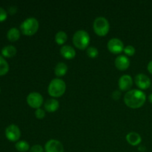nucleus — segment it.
<instances>
[{"mask_svg": "<svg viewBox=\"0 0 152 152\" xmlns=\"http://www.w3.org/2000/svg\"><path fill=\"white\" fill-rule=\"evenodd\" d=\"M146 95L142 91L134 89L126 92L124 96V102L129 108L137 109L145 104Z\"/></svg>", "mask_w": 152, "mask_h": 152, "instance_id": "f257e3e1", "label": "nucleus"}, {"mask_svg": "<svg viewBox=\"0 0 152 152\" xmlns=\"http://www.w3.org/2000/svg\"><path fill=\"white\" fill-rule=\"evenodd\" d=\"M66 91V84L62 80L59 78L53 79L49 83L48 92L52 97L58 98L62 96Z\"/></svg>", "mask_w": 152, "mask_h": 152, "instance_id": "f03ea898", "label": "nucleus"}, {"mask_svg": "<svg viewBox=\"0 0 152 152\" xmlns=\"http://www.w3.org/2000/svg\"><path fill=\"white\" fill-rule=\"evenodd\" d=\"M73 43L79 50H85L88 48L90 43V36L87 31L79 30L73 36Z\"/></svg>", "mask_w": 152, "mask_h": 152, "instance_id": "7ed1b4c3", "label": "nucleus"}, {"mask_svg": "<svg viewBox=\"0 0 152 152\" xmlns=\"http://www.w3.org/2000/svg\"><path fill=\"white\" fill-rule=\"evenodd\" d=\"M39 24L38 20L34 17H30L24 20L20 25L21 32L25 36L34 35L38 31Z\"/></svg>", "mask_w": 152, "mask_h": 152, "instance_id": "20e7f679", "label": "nucleus"}, {"mask_svg": "<svg viewBox=\"0 0 152 152\" xmlns=\"http://www.w3.org/2000/svg\"><path fill=\"white\" fill-rule=\"evenodd\" d=\"M93 29L95 34L99 37H105L108 34L110 25L108 19L103 16H99L94 21Z\"/></svg>", "mask_w": 152, "mask_h": 152, "instance_id": "39448f33", "label": "nucleus"}, {"mask_svg": "<svg viewBox=\"0 0 152 152\" xmlns=\"http://www.w3.org/2000/svg\"><path fill=\"white\" fill-rule=\"evenodd\" d=\"M27 103L32 108L38 109L43 104V96L38 92H31L27 96Z\"/></svg>", "mask_w": 152, "mask_h": 152, "instance_id": "423d86ee", "label": "nucleus"}, {"mask_svg": "<svg viewBox=\"0 0 152 152\" xmlns=\"http://www.w3.org/2000/svg\"><path fill=\"white\" fill-rule=\"evenodd\" d=\"M5 136L6 138L11 142H18L21 137L20 129L16 125H10L5 129Z\"/></svg>", "mask_w": 152, "mask_h": 152, "instance_id": "0eeeda50", "label": "nucleus"}, {"mask_svg": "<svg viewBox=\"0 0 152 152\" xmlns=\"http://www.w3.org/2000/svg\"><path fill=\"white\" fill-rule=\"evenodd\" d=\"M108 50L114 54H119L124 50V44L123 42L117 38H113L108 41L107 45Z\"/></svg>", "mask_w": 152, "mask_h": 152, "instance_id": "6e6552de", "label": "nucleus"}, {"mask_svg": "<svg viewBox=\"0 0 152 152\" xmlns=\"http://www.w3.org/2000/svg\"><path fill=\"white\" fill-rule=\"evenodd\" d=\"M134 83L136 86L142 90H146L151 87V82L148 76L144 74H139L135 77Z\"/></svg>", "mask_w": 152, "mask_h": 152, "instance_id": "1a4fd4ad", "label": "nucleus"}, {"mask_svg": "<svg viewBox=\"0 0 152 152\" xmlns=\"http://www.w3.org/2000/svg\"><path fill=\"white\" fill-rule=\"evenodd\" d=\"M132 86H133V80L130 75L124 74L119 79L118 86L122 91H129Z\"/></svg>", "mask_w": 152, "mask_h": 152, "instance_id": "9d476101", "label": "nucleus"}, {"mask_svg": "<svg viewBox=\"0 0 152 152\" xmlns=\"http://www.w3.org/2000/svg\"><path fill=\"white\" fill-rule=\"evenodd\" d=\"M45 152H64L63 145L56 140H50L45 145Z\"/></svg>", "mask_w": 152, "mask_h": 152, "instance_id": "9b49d317", "label": "nucleus"}, {"mask_svg": "<svg viewBox=\"0 0 152 152\" xmlns=\"http://www.w3.org/2000/svg\"><path fill=\"white\" fill-rule=\"evenodd\" d=\"M115 66L120 71H126L130 66V60L125 55H120L115 59Z\"/></svg>", "mask_w": 152, "mask_h": 152, "instance_id": "f8f14e48", "label": "nucleus"}, {"mask_svg": "<svg viewBox=\"0 0 152 152\" xmlns=\"http://www.w3.org/2000/svg\"><path fill=\"white\" fill-rule=\"evenodd\" d=\"M60 53L62 57L66 59H72L76 56V50L70 45H63L60 49Z\"/></svg>", "mask_w": 152, "mask_h": 152, "instance_id": "ddd939ff", "label": "nucleus"}, {"mask_svg": "<svg viewBox=\"0 0 152 152\" xmlns=\"http://www.w3.org/2000/svg\"><path fill=\"white\" fill-rule=\"evenodd\" d=\"M59 102L56 99H49L45 102L44 108L47 112L53 113L57 111L59 109Z\"/></svg>", "mask_w": 152, "mask_h": 152, "instance_id": "4468645a", "label": "nucleus"}, {"mask_svg": "<svg viewBox=\"0 0 152 152\" xmlns=\"http://www.w3.org/2000/svg\"><path fill=\"white\" fill-rule=\"evenodd\" d=\"M126 141L132 146H136L140 144L142 141L141 136L137 132H130L126 135Z\"/></svg>", "mask_w": 152, "mask_h": 152, "instance_id": "2eb2a0df", "label": "nucleus"}, {"mask_svg": "<svg viewBox=\"0 0 152 152\" xmlns=\"http://www.w3.org/2000/svg\"><path fill=\"white\" fill-rule=\"evenodd\" d=\"M68 72V66L64 62H59L56 64L54 68V74L56 77H61L65 76Z\"/></svg>", "mask_w": 152, "mask_h": 152, "instance_id": "dca6fc26", "label": "nucleus"}, {"mask_svg": "<svg viewBox=\"0 0 152 152\" xmlns=\"http://www.w3.org/2000/svg\"><path fill=\"white\" fill-rule=\"evenodd\" d=\"M1 55L4 57L11 58L16 54V48L13 45H7L1 49Z\"/></svg>", "mask_w": 152, "mask_h": 152, "instance_id": "f3484780", "label": "nucleus"}, {"mask_svg": "<svg viewBox=\"0 0 152 152\" xmlns=\"http://www.w3.org/2000/svg\"><path fill=\"white\" fill-rule=\"evenodd\" d=\"M7 38L11 42H14L20 38V31L16 28H11L7 34Z\"/></svg>", "mask_w": 152, "mask_h": 152, "instance_id": "a211bd4d", "label": "nucleus"}, {"mask_svg": "<svg viewBox=\"0 0 152 152\" xmlns=\"http://www.w3.org/2000/svg\"><path fill=\"white\" fill-rule=\"evenodd\" d=\"M67 40H68V36L64 31H59L55 35V42L59 45H63Z\"/></svg>", "mask_w": 152, "mask_h": 152, "instance_id": "6ab92c4d", "label": "nucleus"}, {"mask_svg": "<svg viewBox=\"0 0 152 152\" xmlns=\"http://www.w3.org/2000/svg\"><path fill=\"white\" fill-rule=\"evenodd\" d=\"M15 148L19 152H27L30 150V145L27 141L21 140L15 144Z\"/></svg>", "mask_w": 152, "mask_h": 152, "instance_id": "aec40b11", "label": "nucleus"}, {"mask_svg": "<svg viewBox=\"0 0 152 152\" xmlns=\"http://www.w3.org/2000/svg\"><path fill=\"white\" fill-rule=\"evenodd\" d=\"M9 71V65L3 56H0V76H4Z\"/></svg>", "mask_w": 152, "mask_h": 152, "instance_id": "412c9836", "label": "nucleus"}, {"mask_svg": "<svg viewBox=\"0 0 152 152\" xmlns=\"http://www.w3.org/2000/svg\"><path fill=\"white\" fill-rule=\"evenodd\" d=\"M86 53H87L88 56L90 58H96L99 54V51H98L97 48L95 47H88L86 49Z\"/></svg>", "mask_w": 152, "mask_h": 152, "instance_id": "4be33fe9", "label": "nucleus"}, {"mask_svg": "<svg viewBox=\"0 0 152 152\" xmlns=\"http://www.w3.org/2000/svg\"><path fill=\"white\" fill-rule=\"evenodd\" d=\"M123 52L125 53V54L128 56H132L134 55L136 50H135L134 47L132 45H128L126 47H125L124 50Z\"/></svg>", "mask_w": 152, "mask_h": 152, "instance_id": "5701e85b", "label": "nucleus"}, {"mask_svg": "<svg viewBox=\"0 0 152 152\" xmlns=\"http://www.w3.org/2000/svg\"><path fill=\"white\" fill-rule=\"evenodd\" d=\"M35 116L38 120H42L45 117V111L42 109L41 108H38L35 111Z\"/></svg>", "mask_w": 152, "mask_h": 152, "instance_id": "b1692460", "label": "nucleus"}, {"mask_svg": "<svg viewBox=\"0 0 152 152\" xmlns=\"http://www.w3.org/2000/svg\"><path fill=\"white\" fill-rule=\"evenodd\" d=\"M45 149L40 145H34L30 148L29 152H44Z\"/></svg>", "mask_w": 152, "mask_h": 152, "instance_id": "393cba45", "label": "nucleus"}, {"mask_svg": "<svg viewBox=\"0 0 152 152\" xmlns=\"http://www.w3.org/2000/svg\"><path fill=\"white\" fill-rule=\"evenodd\" d=\"M7 17V13L5 11L4 9H3L2 7H0V22H4V20H6Z\"/></svg>", "mask_w": 152, "mask_h": 152, "instance_id": "a878e982", "label": "nucleus"}, {"mask_svg": "<svg viewBox=\"0 0 152 152\" xmlns=\"http://www.w3.org/2000/svg\"><path fill=\"white\" fill-rule=\"evenodd\" d=\"M111 96H112V98L114 100H118L120 98V96H121V92L118 90L114 91L112 93V94H111Z\"/></svg>", "mask_w": 152, "mask_h": 152, "instance_id": "bb28decb", "label": "nucleus"}, {"mask_svg": "<svg viewBox=\"0 0 152 152\" xmlns=\"http://www.w3.org/2000/svg\"><path fill=\"white\" fill-rule=\"evenodd\" d=\"M147 69H148V72L152 74V60L150 61L149 63H148V65H147Z\"/></svg>", "mask_w": 152, "mask_h": 152, "instance_id": "cd10ccee", "label": "nucleus"}, {"mask_svg": "<svg viewBox=\"0 0 152 152\" xmlns=\"http://www.w3.org/2000/svg\"><path fill=\"white\" fill-rule=\"evenodd\" d=\"M138 150L140 151H145V147L143 146V145H141V146L139 147Z\"/></svg>", "mask_w": 152, "mask_h": 152, "instance_id": "c85d7f7f", "label": "nucleus"}, {"mask_svg": "<svg viewBox=\"0 0 152 152\" xmlns=\"http://www.w3.org/2000/svg\"><path fill=\"white\" fill-rule=\"evenodd\" d=\"M148 100H149V102H151V103H152V94H151L148 96Z\"/></svg>", "mask_w": 152, "mask_h": 152, "instance_id": "c756f323", "label": "nucleus"}, {"mask_svg": "<svg viewBox=\"0 0 152 152\" xmlns=\"http://www.w3.org/2000/svg\"><path fill=\"white\" fill-rule=\"evenodd\" d=\"M151 88H152V83H151Z\"/></svg>", "mask_w": 152, "mask_h": 152, "instance_id": "7c9ffc66", "label": "nucleus"}]
</instances>
